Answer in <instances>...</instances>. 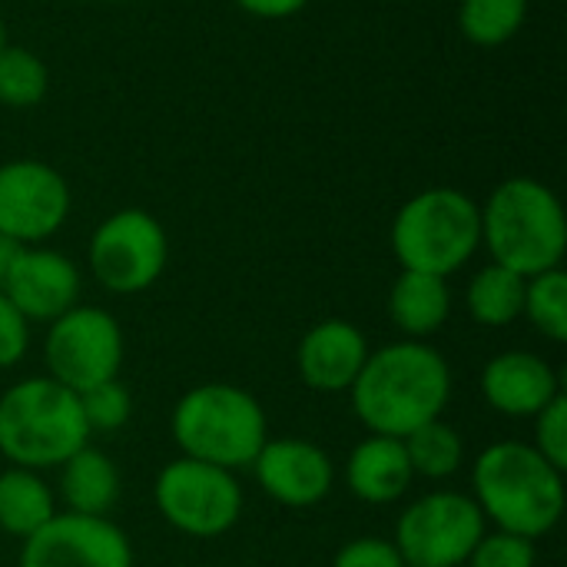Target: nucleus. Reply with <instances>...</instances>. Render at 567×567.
I'll use <instances>...</instances> for the list:
<instances>
[{"label": "nucleus", "instance_id": "obj_7", "mask_svg": "<svg viewBox=\"0 0 567 567\" xmlns=\"http://www.w3.org/2000/svg\"><path fill=\"white\" fill-rule=\"evenodd\" d=\"M153 505L173 532L206 542L236 528L246 495L236 472L179 455L159 468L153 482Z\"/></svg>", "mask_w": 567, "mask_h": 567}, {"label": "nucleus", "instance_id": "obj_5", "mask_svg": "<svg viewBox=\"0 0 567 567\" xmlns=\"http://www.w3.org/2000/svg\"><path fill=\"white\" fill-rule=\"evenodd\" d=\"M90 445L80 395L50 375H30L0 392V455L17 468L50 472Z\"/></svg>", "mask_w": 567, "mask_h": 567}, {"label": "nucleus", "instance_id": "obj_10", "mask_svg": "<svg viewBox=\"0 0 567 567\" xmlns=\"http://www.w3.org/2000/svg\"><path fill=\"white\" fill-rule=\"evenodd\" d=\"M123 329L113 312L100 306H73L53 322L43 336L47 375L63 389L83 395L86 389L120 379L123 369Z\"/></svg>", "mask_w": 567, "mask_h": 567}, {"label": "nucleus", "instance_id": "obj_11", "mask_svg": "<svg viewBox=\"0 0 567 567\" xmlns=\"http://www.w3.org/2000/svg\"><path fill=\"white\" fill-rule=\"evenodd\" d=\"M66 176L43 159L0 163V236L10 246H47L70 219Z\"/></svg>", "mask_w": 567, "mask_h": 567}, {"label": "nucleus", "instance_id": "obj_24", "mask_svg": "<svg viewBox=\"0 0 567 567\" xmlns=\"http://www.w3.org/2000/svg\"><path fill=\"white\" fill-rule=\"evenodd\" d=\"M47 90H50L47 63L33 50L20 43H7L0 50V106L33 110L43 103Z\"/></svg>", "mask_w": 567, "mask_h": 567}, {"label": "nucleus", "instance_id": "obj_27", "mask_svg": "<svg viewBox=\"0 0 567 567\" xmlns=\"http://www.w3.org/2000/svg\"><path fill=\"white\" fill-rule=\"evenodd\" d=\"M538 565V548L535 542L512 535V532H485L478 545L472 548L465 567H535Z\"/></svg>", "mask_w": 567, "mask_h": 567}, {"label": "nucleus", "instance_id": "obj_16", "mask_svg": "<svg viewBox=\"0 0 567 567\" xmlns=\"http://www.w3.org/2000/svg\"><path fill=\"white\" fill-rule=\"evenodd\" d=\"M482 395L505 419H535L561 395V379L548 359L528 349H508L485 362Z\"/></svg>", "mask_w": 567, "mask_h": 567}, {"label": "nucleus", "instance_id": "obj_20", "mask_svg": "<svg viewBox=\"0 0 567 567\" xmlns=\"http://www.w3.org/2000/svg\"><path fill=\"white\" fill-rule=\"evenodd\" d=\"M60 512L53 485L43 472L7 465L0 472V532L27 542Z\"/></svg>", "mask_w": 567, "mask_h": 567}, {"label": "nucleus", "instance_id": "obj_19", "mask_svg": "<svg viewBox=\"0 0 567 567\" xmlns=\"http://www.w3.org/2000/svg\"><path fill=\"white\" fill-rule=\"evenodd\" d=\"M452 316V289L449 279L402 269L389 289V319L402 332V339L429 342L445 329Z\"/></svg>", "mask_w": 567, "mask_h": 567}, {"label": "nucleus", "instance_id": "obj_33", "mask_svg": "<svg viewBox=\"0 0 567 567\" xmlns=\"http://www.w3.org/2000/svg\"><path fill=\"white\" fill-rule=\"evenodd\" d=\"M10 43V37H7V23H3V17H0V50Z\"/></svg>", "mask_w": 567, "mask_h": 567}, {"label": "nucleus", "instance_id": "obj_8", "mask_svg": "<svg viewBox=\"0 0 567 567\" xmlns=\"http://www.w3.org/2000/svg\"><path fill=\"white\" fill-rule=\"evenodd\" d=\"M86 262L96 286L113 296H140L159 282L169 266V236L163 223L140 209L126 206L110 213L86 243Z\"/></svg>", "mask_w": 567, "mask_h": 567}, {"label": "nucleus", "instance_id": "obj_2", "mask_svg": "<svg viewBox=\"0 0 567 567\" xmlns=\"http://www.w3.org/2000/svg\"><path fill=\"white\" fill-rule=\"evenodd\" d=\"M472 502L498 532L542 542L565 515V472L532 442H495L472 462Z\"/></svg>", "mask_w": 567, "mask_h": 567}, {"label": "nucleus", "instance_id": "obj_22", "mask_svg": "<svg viewBox=\"0 0 567 567\" xmlns=\"http://www.w3.org/2000/svg\"><path fill=\"white\" fill-rule=\"evenodd\" d=\"M402 442H405V455H409V465H412L415 478L449 482L465 465V439L445 419L419 425Z\"/></svg>", "mask_w": 567, "mask_h": 567}, {"label": "nucleus", "instance_id": "obj_4", "mask_svg": "<svg viewBox=\"0 0 567 567\" xmlns=\"http://www.w3.org/2000/svg\"><path fill=\"white\" fill-rule=\"evenodd\" d=\"M169 435L183 458L226 472L249 468L269 439L262 402L233 382H199L169 412Z\"/></svg>", "mask_w": 567, "mask_h": 567}, {"label": "nucleus", "instance_id": "obj_13", "mask_svg": "<svg viewBox=\"0 0 567 567\" xmlns=\"http://www.w3.org/2000/svg\"><path fill=\"white\" fill-rule=\"evenodd\" d=\"M0 292L30 319L53 322L66 309L80 306L83 272L80 266L50 246H20L10 256Z\"/></svg>", "mask_w": 567, "mask_h": 567}, {"label": "nucleus", "instance_id": "obj_21", "mask_svg": "<svg viewBox=\"0 0 567 567\" xmlns=\"http://www.w3.org/2000/svg\"><path fill=\"white\" fill-rule=\"evenodd\" d=\"M525 306V276L485 262L465 286V309L475 326L482 329H505L522 319Z\"/></svg>", "mask_w": 567, "mask_h": 567}, {"label": "nucleus", "instance_id": "obj_3", "mask_svg": "<svg viewBox=\"0 0 567 567\" xmlns=\"http://www.w3.org/2000/svg\"><path fill=\"white\" fill-rule=\"evenodd\" d=\"M482 213V249L488 262H498L518 276H538L561 269L567 252V219L558 193L535 176L502 179Z\"/></svg>", "mask_w": 567, "mask_h": 567}, {"label": "nucleus", "instance_id": "obj_14", "mask_svg": "<svg viewBox=\"0 0 567 567\" xmlns=\"http://www.w3.org/2000/svg\"><path fill=\"white\" fill-rule=\"evenodd\" d=\"M249 468L262 495L282 508H316L336 488V465L329 452L309 439H266Z\"/></svg>", "mask_w": 567, "mask_h": 567}, {"label": "nucleus", "instance_id": "obj_32", "mask_svg": "<svg viewBox=\"0 0 567 567\" xmlns=\"http://www.w3.org/2000/svg\"><path fill=\"white\" fill-rule=\"evenodd\" d=\"M13 249H17V246H10V243L0 236V282H3V272H7V266H10V256H13Z\"/></svg>", "mask_w": 567, "mask_h": 567}, {"label": "nucleus", "instance_id": "obj_29", "mask_svg": "<svg viewBox=\"0 0 567 567\" xmlns=\"http://www.w3.org/2000/svg\"><path fill=\"white\" fill-rule=\"evenodd\" d=\"M332 567H409L402 561L399 548L392 545V538H375V535H365V538H352L346 542L336 558Z\"/></svg>", "mask_w": 567, "mask_h": 567}, {"label": "nucleus", "instance_id": "obj_12", "mask_svg": "<svg viewBox=\"0 0 567 567\" xmlns=\"http://www.w3.org/2000/svg\"><path fill=\"white\" fill-rule=\"evenodd\" d=\"M20 567H133V545L110 518L56 512L23 542Z\"/></svg>", "mask_w": 567, "mask_h": 567}, {"label": "nucleus", "instance_id": "obj_25", "mask_svg": "<svg viewBox=\"0 0 567 567\" xmlns=\"http://www.w3.org/2000/svg\"><path fill=\"white\" fill-rule=\"evenodd\" d=\"M522 319L535 326L548 342H567V276L565 269H548L525 279Z\"/></svg>", "mask_w": 567, "mask_h": 567}, {"label": "nucleus", "instance_id": "obj_23", "mask_svg": "<svg viewBox=\"0 0 567 567\" xmlns=\"http://www.w3.org/2000/svg\"><path fill=\"white\" fill-rule=\"evenodd\" d=\"M528 10L532 0H462L458 30L472 47L495 50L522 33Z\"/></svg>", "mask_w": 567, "mask_h": 567}, {"label": "nucleus", "instance_id": "obj_18", "mask_svg": "<svg viewBox=\"0 0 567 567\" xmlns=\"http://www.w3.org/2000/svg\"><path fill=\"white\" fill-rule=\"evenodd\" d=\"M56 472L60 475H56L53 492L63 512L110 518V512L120 502V472H116V462L103 449L83 445Z\"/></svg>", "mask_w": 567, "mask_h": 567}, {"label": "nucleus", "instance_id": "obj_1", "mask_svg": "<svg viewBox=\"0 0 567 567\" xmlns=\"http://www.w3.org/2000/svg\"><path fill=\"white\" fill-rule=\"evenodd\" d=\"M349 399L369 435L405 439L449 409L452 365L435 346L399 339L369 352Z\"/></svg>", "mask_w": 567, "mask_h": 567}, {"label": "nucleus", "instance_id": "obj_31", "mask_svg": "<svg viewBox=\"0 0 567 567\" xmlns=\"http://www.w3.org/2000/svg\"><path fill=\"white\" fill-rule=\"evenodd\" d=\"M233 3L256 20H289L309 7V0H233Z\"/></svg>", "mask_w": 567, "mask_h": 567}, {"label": "nucleus", "instance_id": "obj_15", "mask_svg": "<svg viewBox=\"0 0 567 567\" xmlns=\"http://www.w3.org/2000/svg\"><path fill=\"white\" fill-rule=\"evenodd\" d=\"M365 332L349 319H322L306 329L296 349V369L302 385L322 395H342L359 379L369 359Z\"/></svg>", "mask_w": 567, "mask_h": 567}, {"label": "nucleus", "instance_id": "obj_28", "mask_svg": "<svg viewBox=\"0 0 567 567\" xmlns=\"http://www.w3.org/2000/svg\"><path fill=\"white\" fill-rule=\"evenodd\" d=\"M535 439L532 445L555 465V468H567V399L565 392L548 402L535 419Z\"/></svg>", "mask_w": 567, "mask_h": 567}, {"label": "nucleus", "instance_id": "obj_9", "mask_svg": "<svg viewBox=\"0 0 567 567\" xmlns=\"http://www.w3.org/2000/svg\"><path fill=\"white\" fill-rule=\"evenodd\" d=\"M485 532L488 522L472 495L435 488L402 508L392 545L409 567H462Z\"/></svg>", "mask_w": 567, "mask_h": 567}, {"label": "nucleus", "instance_id": "obj_17", "mask_svg": "<svg viewBox=\"0 0 567 567\" xmlns=\"http://www.w3.org/2000/svg\"><path fill=\"white\" fill-rule=\"evenodd\" d=\"M342 478H346V488L352 492V498H359L365 505H395L415 485V472L409 465L405 442L389 439V435L362 439L349 452Z\"/></svg>", "mask_w": 567, "mask_h": 567}, {"label": "nucleus", "instance_id": "obj_6", "mask_svg": "<svg viewBox=\"0 0 567 567\" xmlns=\"http://www.w3.org/2000/svg\"><path fill=\"white\" fill-rule=\"evenodd\" d=\"M389 243L402 269L449 279L482 249L478 203L455 186H429L399 206Z\"/></svg>", "mask_w": 567, "mask_h": 567}, {"label": "nucleus", "instance_id": "obj_26", "mask_svg": "<svg viewBox=\"0 0 567 567\" xmlns=\"http://www.w3.org/2000/svg\"><path fill=\"white\" fill-rule=\"evenodd\" d=\"M80 409H83L90 435L93 432H120L133 415V395L120 379H110V382L86 389L80 395Z\"/></svg>", "mask_w": 567, "mask_h": 567}, {"label": "nucleus", "instance_id": "obj_30", "mask_svg": "<svg viewBox=\"0 0 567 567\" xmlns=\"http://www.w3.org/2000/svg\"><path fill=\"white\" fill-rule=\"evenodd\" d=\"M30 352V319L0 292V369H13Z\"/></svg>", "mask_w": 567, "mask_h": 567}]
</instances>
